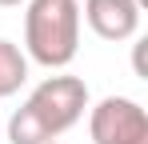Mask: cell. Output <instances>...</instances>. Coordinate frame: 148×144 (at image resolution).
<instances>
[{
    "label": "cell",
    "instance_id": "cell-1",
    "mask_svg": "<svg viewBox=\"0 0 148 144\" xmlns=\"http://www.w3.org/2000/svg\"><path fill=\"white\" fill-rule=\"evenodd\" d=\"M24 48L44 68H68L80 48V4L76 0H28Z\"/></svg>",
    "mask_w": 148,
    "mask_h": 144
},
{
    "label": "cell",
    "instance_id": "cell-2",
    "mask_svg": "<svg viewBox=\"0 0 148 144\" xmlns=\"http://www.w3.org/2000/svg\"><path fill=\"white\" fill-rule=\"evenodd\" d=\"M24 108L44 128V136L56 140L60 132H68L76 120L84 116V108H88V84L80 76H48V80H40L32 88Z\"/></svg>",
    "mask_w": 148,
    "mask_h": 144
},
{
    "label": "cell",
    "instance_id": "cell-3",
    "mask_svg": "<svg viewBox=\"0 0 148 144\" xmlns=\"http://www.w3.org/2000/svg\"><path fill=\"white\" fill-rule=\"evenodd\" d=\"M88 132L96 144H148V116L128 96H104L88 116Z\"/></svg>",
    "mask_w": 148,
    "mask_h": 144
},
{
    "label": "cell",
    "instance_id": "cell-4",
    "mask_svg": "<svg viewBox=\"0 0 148 144\" xmlns=\"http://www.w3.org/2000/svg\"><path fill=\"white\" fill-rule=\"evenodd\" d=\"M84 20L100 40H132L140 28L136 0H84Z\"/></svg>",
    "mask_w": 148,
    "mask_h": 144
},
{
    "label": "cell",
    "instance_id": "cell-5",
    "mask_svg": "<svg viewBox=\"0 0 148 144\" xmlns=\"http://www.w3.org/2000/svg\"><path fill=\"white\" fill-rule=\"evenodd\" d=\"M28 80V56L12 40H0V100L4 96H16Z\"/></svg>",
    "mask_w": 148,
    "mask_h": 144
},
{
    "label": "cell",
    "instance_id": "cell-6",
    "mask_svg": "<svg viewBox=\"0 0 148 144\" xmlns=\"http://www.w3.org/2000/svg\"><path fill=\"white\" fill-rule=\"evenodd\" d=\"M16 4H24V0H0V8H16Z\"/></svg>",
    "mask_w": 148,
    "mask_h": 144
},
{
    "label": "cell",
    "instance_id": "cell-7",
    "mask_svg": "<svg viewBox=\"0 0 148 144\" xmlns=\"http://www.w3.org/2000/svg\"><path fill=\"white\" fill-rule=\"evenodd\" d=\"M144 4H148V0H136V8H140V12H144Z\"/></svg>",
    "mask_w": 148,
    "mask_h": 144
},
{
    "label": "cell",
    "instance_id": "cell-8",
    "mask_svg": "<svg viewBox=\"0 0 148 144\" xmlns=\"http://www.w3.org/2000/svg\"><path fill=\"white\" fill-rule=\"evenodd\" d=\"M52 144H60V140H52Z\"/></svg>",
    "mask_w": 148,
    "mask_h": 144
}]
</instances>
